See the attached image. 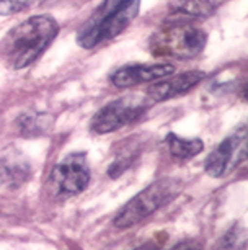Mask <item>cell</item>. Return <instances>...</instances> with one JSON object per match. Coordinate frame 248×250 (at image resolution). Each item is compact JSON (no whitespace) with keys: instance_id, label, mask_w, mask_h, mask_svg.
Wrapping results in <instances>:
<instances>
[{"instance_id":"6da1fadb","label":"cell","mask_w":248,"mask_h":250,"mask_svg":"<svg viewBox=\"0 0 248 250\" xmlns=\"http://www.w3.org/2000/svg\"><path fill=\"white\" fill-rule=\"evenodd\" d=\"M59 35V23L51 15H35L18 23L0 41V58L13 70L38 61Z\"/></svg>"},{"instance_id":"7a4b0ae2","label":"cell","mask_w":248,"mask_h":250,"mask_svg":"<svg viewBox=\"0 0 248 250\" xmlns=\"http://www.w3.org/2000/svg\"><path fill=\"white\" fill-rule=\"evenodd\" d=\"M140 0H103L80 26L77 44L93 49L121 35L139 15Z\"/></svg>"},{"instance_id":"3957f363","label":"cell","mask_w":248,"mask_h":250,"mask_svg":"<svg viewBox=\"0 0 248 250\" xmlns=\"http://www.w3.org/2000/svg\"><path fill=\"white\" fill-rule=\"evenodd\" d=\"M208 43V33L203 28L188 21L167 23L151 38L153 56L175 58L181 61L199 56Z\"/></svg>"},{"instance_id":"277c9868","label":"cell","mask_w":248,"mask_h":250,"mask_svg":"<svg viewBox=\"0 0 248 250\" xmlns=\"http://www.w3.org/2000/svg\"><path fill=\"white\" fill-rule=\"evenodd\" d=\"M181 188L183 185L176 178H162L153 182L121 208L119 213L114 216L113 224L119 229L133 228L170 203L181 191Z\"/></svg>"},{"instance_id":"5b68a950","label":"cell","mask_w":248,"mask_h":250,"mask_svg":"<svg viewBox=\"0 0 248 250\" xmlns=\"http://www.w3.org/2000/svg\"><path fill=\"white\" fill-rule=\"evenodd\" d=\"M151 100L140 97H121L116 100L106 103L105 106L100 108L93 118L90 120V129L96 134H108L114 133L131 123L137 121L147 108L151 106Z\"/></svg>"},{"instance_id":"8992f818","label":"cell","mask_w":248,"mask_h":250,"mask_svg":"<svg viewBox=\"0 0 248 250\" xmlns=\"http://www.w3.org/2000/svg\"><path fill=\"white\" fill-rule=\"evenodd\" d=\"M247 126L243 125L208 155L204 162L206 173L214 178H221L235 170L247 159Z\"/></svg>"},{"instance_id":"52a82bcc","label":"cell","mask_w":248,"mask_h":250,"mask_svg":"<svg viewBox=\"0 0 248 250\" xmlns=\"http://www.w3.org/2000/svg\"><path fill=\"white\" fill-rule=\"evenodd\" d=\"M56 188L64 195L74 196L87 190L90 183V165L87 152H72L60 160L53 170Z\"/></svg>"},{"instance_id":"ba28073f","label":"cell","mask_w":248,"mask_h":250,"mask_svg":"<svg viewBox=\"0 0 248 250\" xmlns=\"http://www.w3.org/2000/svg\"><path fill=\"white\" fill-rule=\"evenodd\" d=\"M175 74V65L173 64H135V65H124L111 74V82L113 85L119 88H128L139 85V83H149L155 80L165 79L168 75Z\"/></svg>"},{"instance_id":"9c48e42d","label":"cell","mask_w":248,"mask_h":250,"mask_svg":"<svg viewBox=\"0 0 248 250\" xmlns=\"http://www.w3.org/2000/svg\"><path fill=\"white\" fill-rule=\"evenodd\" d=\"M204 79V72L201 70H190V72L168 75L165 79L155 80V83L149 88L147 97L152 103L165 102L178 95H183L193 87H196Z\"/></svg>"},{"instance_id":"30bf717a","label":"cell","mask_w":248,"mask_h":250,"mask_svg":"<svg viewBox=\"0 0 248 250\" xmlns=\"http://www.w3.org/2000/svg\"><path fill=\"white\" fill-rule=\"evenodd\" d=\"M31 162L20 152H7L0 155V187L17 190L31 177Z\"/></svg>"},{"instance_id":"8fae6325","label":"cell","mask_w":248,"mask_h":250,"mask_svg":"<svg viewBox=\"0 0 248 250\" xmlns=\"http://www.w3.org/2000/svg\"><path fill=\"white\" fill-rule=\"evenodd\" d=\"M165 143L168 146V150L173 157L180 159V160H186V159H193L194 155H198L201 150L204 149V143L198 138L193 139H183L180 136L170 133L167 136Z\"/></svg>"},{"instance_id":"7c38bea8","label":"cell","mask_w":248,"mask_h":250,"mask_svg":"<svg viewBox=\"0 0 248 250\" xmlns=\"http://www.w3.org/2000/svg\"><path fill=\"white\" fill-rule=\"evenodd\" d=\"M221 0H172V8L186 17L203 18L216 12Z\"/></svg>"},{"instance_id":"4fadbf2b","label":"cell","mask_w":248,"mask_h":250,"mask_svg":"<svg viewBox=\"0 0 248 250\" xmlns=\"http://www.w3.org/2000/svg\"><path fill=\"white\" fill-rule=\"evenodd\" d=\"M18 125H20L21 134L28 136V138H36V136L43 134L49 126L46 115H39V113H25L20 116Z\"/></svg>"},{"instance_id":"5bb4252c","label":"cell","mask_w":248,"mask_h":250,"mask_svg":"<svg viewBox=\"0 0 248 250\" xmlns=\"http://www.w3.org/2000/svg\"><path fill=\"white\" fill-rule=\"evenodd\" d=\"M247 244V230L243 228H232L222 240L224 250H243Z\"/></svg>"},{"instance_id":"9a60e30c","label":"cell","mask_w":248,"mask_h":250,"mask_svg":"<svg viewBox=\"0 0 248 250\" xmlns=\"http://www.w3.org/2000/svg\"><path fill=\"white\" fill-rule=\"evenodd\" d=\"M36 2L38 0H0V15H15V13L23 12L28 7L35 5Z\"/></svg>"},{"instance_id":"2e32d148","label":"cell","mask_w":248,"mask_h":250,"mask_svg":"<svg viewBox=\"0 0 248 250\" xmlns=\"http://www.w3.org/2000/svg\"><path fill=\"white\" fill-rule=\"evenodd\" d=\"M172 250H204L198 240H181Z\"/></svg>"},{"instance_id":"e0dca14e","label":"cell","mask_w":248,"mask_h":250,"mask_svg":"<svg viewBox=\"0 0 248 250\" xmlns=\"http://www.w3.org/2000/svg\"><path fill=\"white\" fill-rule=\"evenodd\" d=\"M134 250H160V247H158L157 244H153V242H146V244H142L140 247L134 249Z\"/></svg>"}]
</instances>
